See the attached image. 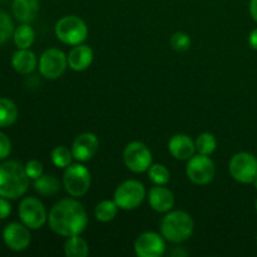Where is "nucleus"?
Instances as JSON below:
<instances>
[{
    "instance_id": "nucleus-1",
    "label": "nucleus",
    "mask_w": 257,
    "mask_h": 257,
    "mask_svg": "<svg viewBox=\"0 0 257 257\" xmlns=\"http://www.w3.org/2000/svg\"><path fill=\"white\" fill-rule=\"evenodd\" d=\"M48 222L53 232L69 237L80 235L87 228L88 215L79 201L74 198H63L52 207Z\"/></svg>"
},
{
    "instance_id": "nucleus-2",
    "label": "nucleus",
    "mask_w": 257,
    "mask_h": 257,
    "mask_svg": "<svg viewBox=\"0 0 257 257\" xmlns=\"http://www.w3.org/2000/svg\"><path fill=\"white\" fill-rule=\"evenodd\" d=\"M25 167L17 161H5L0 165V197L18 200L29 187Z\"/></svg>"
},
{
    "instance_id": "nucleus-3",
    "label": "nucleus",
    "mask_w": 257,
    "mask_h": 257,
    "mask_svg": "<svg viewBox=\"0 0 257 257\" xmlns=\"http://www.w3.org/2000/svg\"><path fill=\"white\" fill-rule=\"evenodd\" d=\"M195 223L185 211H168L161 222V235L172 243H182L190 240Z\"/></svg>"
},
{
    "instance_id": "nucleus-4",
    "label": "nucleus",
    "mask_w": 257,
    "mask_h": 257,
    "mask_svg": "<svg viewBox=\"0 0 257 257\" xmlns=\"http://www.w3.org/2000/svg\"><path fill=\"white\" fill-rule=\"evenodd\" d=\"M55 35L64 44L79 45L87 39L88 27L82 18L67 15L55 24Z\"/></svg>"
},
{
    "instance_id": "nucleus-5",
    "label": "nucleus",
    "mask_w": 257,
    "mask_h": 257,
    "mask_svg": "<svg viewBox=\"0 0 257 257\" xmlns=\"http://www.w3.org/2000/svg\"><path fill=\"white\" fill-rule=\"evenodd\" d=\"M92 182L89 170L80 163L70 165L63 175V186L72 197H82L88 192Z\"/></svg>"
},
{
    "instance_id": "nucleus-6",
    "label": "nucleus",
    "mask_w": 257,
    "mask_h": 257,
    "mask_svg": "<svg viewBox=\"0 0 257 257\" xmlns=\"http://www.w3.org/2000/svg\"><path fill=\"white\" fill-rule=\"evenodd\" d=\"M146 197L143 183L136 180H128L120 183L114 192V202L120 210L131 211L140 207Z\"/></svg>"
},
{
    "instance_id": "nucleus-7",
    "label": "nucleus",
    "mask_w": 257,
    "mask_h": 257,
    "mask_svg": "<svg viewBox=\"0 0 257 257\" xmlns=\"http://www.w3.org/2000/svg\"><path fill=\"white\" fill-rule=\"evenodd\" d=\"M19 218L28 228L38 230L43 227L48 220V213L44 205L35 197H25L19 203L18 208Z\"/></svg>"
},
{
    "instance_id": "nucleus-8",
    "label": "nucleus",
    "mask_w": 257,
    "mask_h": 257,
    "mask_svg": "<svg viewBox=\"0 0 257 257\" xmlns=\"http://www.w3.org/2000/svg\"><path fill=\"white\" fill-rule=\"evenodd\" d=\"M123 161L130 171L142 173L148 171L152 165V153L145 143L140 141L128 143L123 152Z\"/></svg>"
},
{
    "instance_id": "nucleus-9",
    "label": "nucleus",
    "mask_w": 257,
    "mask_h": 257,
    "mask_svg": "<svg viewBox=\"0 0 257 257\" xmlns=\"http://www.w3.org/2000/svg\"><path fill=\"white\" fill-rule=\"evenodd\" d=\"M215 163L208 156L196 155L188 160L186 166V175L195 185H207L215 177Z\"/></svg>"
},
{
    "instance_id": "nucleus-10",
    "label": "nucleus",
    "mask_w": 257,
    "mask_h": 257,
    "mask_svg": "<svg viewBox=\"0 0 257 257\" xmlns=\"http://www.w3.org/2000/svg\"><path fill=\"white\" fill-rule=\"evenodd\" d=\"M230 175L240 183H252L257 177V158L247 152L236 153L230 161Z\"/></svg>"
},
{
    "instance_id": "nucleus-11",
    "label": "nucleus",
    "mask_w": 257,
    "mask_h": 257,
    "mask_svg": "<svg viewBox=\"0 0 257 257\" xmlns=\"http://www.w3.org/2000/svg\"><path fill=\"white\" fill-rule=\"evenodd\" d=\"M68 67V57L57 48L47 49L39 59V72L47 79H58L64 74Z\"/></svg>"
},
{
    "instance_id": "nucleus-12",
    "label": "nucleus",
    "mask_w": 257,
    "mask_h": 257,
    "mask_svg": "<svg viewBox=\"0 0 257 257\" xmlns=\"http://www.w3.org/2000/svg\"><path fill=\"white\" fill-rule=\"evenodd\" d=\"M135 252L138 257H161L166 252L165 237L157 232L141 233L135 242Z\"/></svg>"
},
{
    "instance_id": "nucleus-13",
    "label": "nucleus",
    "mask_w": 257,
    "mask_h": 257,
    "mask_svg": "<svg viewBox=\"0 0 257 257\" xmlns=\"http://www.w3.org/2000/svg\"><path fill=\"white\" fill-rule=\"evenodd\" d=\"M29 230L30 228H28L23 222H12L5 226L3 231V240L7 247L15 252L27 250L32 241Z\"/></svg>"
},
{
    "instance_id": "nucleus-14",
    "label": "nucleus",
    "mask_w": 257,
    "mask_h": 257,
    "mask_svg": "<svg viewBox=\"0 0 257 257\" xmlns=\"http://www.w3.org/2000/svg\"><path fill=\"white\" fill-rule=\"evenodd\" d=\"M99 141L94 133L85 132L78 136L72 145L73 157L79 162H87L92 160L98 152Z\"/></svg>"
},
{
    "instance_id": "nucleus-15",
    "label": "nucleus",
    "mask_w": 257,
    "mask_h": 257,
    "mask_svg": "<svg viewBox=\"0 0 257 257\" xmlns=\"http://www.w3.org/2000/svg\"><path fill=\"white\" fill-rule=\"evenodd\" d=\"M148 202L157 212H168L175 205V196L165 186L155 185L148 192Z\"/></svg>"
},
{
    "instance_id": "nucleus-16",
    "label": "nucleus",
    "mask_w": 257,
    "mask_h": 257,
    "mask_svg": "<svg viewBox=\"0 0 257 257\" xmlns=\"http://www.w3.org/2000/svg\"><path fill=\"white\" fill-rule=\"evenodd\" d=\"M168 151L176 160L188 161L195 156L196 145L188 136L176 135L168 142Z\"/></svg>"
},
{
    "instance_id": "nucleus-17",
    "label": "nucleus",
    "mask_w": 257,
    "mask_h": 257,
    "mask_svg": "<svg viewBox=\"0 0 257 257\" xmlns=\"http://www.w3.org/2000/svg\"><path fill=\"white\" fill-rule=\"evenodd\" d=\"M67 57L68 65L70 69L75 70V72H83L90 67L94 54H93L92 48L84 44H79L74 45V48L70 50Z\"/></svg>"
},
{
    "instance_id": "nucleus-18",
    "label": "nucleus",
    "mask_w": 257,
    "mask_h": 257,
    "mask_svg": "<svg viewBox=\"0 0 257 257\" xmlns=\"http://www.w3.org/2000/svg\"><path fill=\"white\" fill-rule=\"evenodd\" d=\"M13 14L20 23L34 22L40 10L39 0H13Z\"/></svg>"
},
{
    "instance_id": "nucleus-19",
    "label": "nucleus",
    "mask_w": 257,
    "mask_h": 257,
    "mask_svg": "<svg viewBox=\"0 0 257 257\" xmlns=\"http://www.w3.org/2000/svg\"><path fill=\"white\" fill-rule=\"evenodd\" d=\"M37 65V55L30 49H18L12 57V67L19 74H30L34 72Z\"/></svg>"
},
{
    "instance_id": "nucleus-20",
    "label": "nucleus",
    "mask_w": 257,
    "mask_h": 257,
    "mask_svg": "<svg viewBox=\"0 0 257 257\" xmlns=\"http://www.w3.org/2000/svg\"><path fill=\"white\" fill-rule=\"evenodd\" d=\"M17 104L9 98L0 97V128H7L14 124L18 119Z\"/></svg>"
},
{
    "instance_id": "nucleus-21",
    "label": "nucleus",
    "mask_w": 257,
    "mask_h": 257,
    "mask_svg": "<svg viewBox=\"0 0 257 257\" xmlns=\"http://www.w3.org/2000/svg\"><path fill=\"white\" fill-rule=\"evenodd\" d=\"M64 253L67 257H87L89 246L79 235L69 236L64 243Z\"/></svg>"
},
{
    "instance_id": "nucleus-22",
    "label": "nucleus",
    "mask_w": 257,
    "mask_h": 257,
    "mask_svg": "<svg viewBox=\"0 0 257 257\" xmlns=\"http://www.w3.org/2000/svg\"><path fill=\"white\" fill-rule=\"evenodd\" d=\"M13 38L18 49H29L35 40L34 29L27 23H22L17 29H14Z\"/></svg>"
},
{
    "instance_id": "nucleus-23",
    "label": "nucleus",
    "mask_w": 257,
    "mask_h": 257,
    "mask_svg": "<svg viewBox=\"0 0 257 257\" xmlns=\"http://www.w3.org/2000/svg\"><path fill=\"white\" fill-rule=\"evenodd\" d=\"M34 188L39 195L45 196H54L59 192V181L54 176L42 175L39 178L34 180Z\"/></svg>"
},
{
    "instance_id": "nucleus-24",
    "label": "nucleus",
    "mask_w": 257,
    "mask_h": 257,
    "mask_svg": "<svg viewBox=\"0 0 257 257\" xmlns=\"http://www.w3.org/2000/svg\"><path fill=\"white\" fill-rule=\"evenodd\" d=\"M118 208L119 207H118L117 203L114 202V200L102 201V202H99L95 206V218H97L98 221H100V222H109V221L114 220V217L117 216Z\"/></svg>"
},
{
    "instance_id": "nucleus-25",
    "label": "nucleus",
    "mask_w": 257,
    "mask_h": 257,
    "mask_svg": "<svg viewBox=\"0 0 257 257\" xmlns=\"http://www.w3.org/2000/svg\"><path fill=\"white\" fill-rule=\"evenodd\" d=\"M195 145H196V151H197L200 155L210 156L216 151V147H217V141H216V137L212 135V133L205 132L196 138Z\"/></svg>"
},
{
    "instance_id": "nucleus-26",
    "label": "nucleus",
    "mask_w": 257,
    "mask_h": 257,
    "mask_svg": "<svg viewBox=\"0 0 257 257\" xmlns=\"http://www.w3.org/2000/svg\"><path fill=\"white\" fill-rule=\"evenodd\" d=\"M50 157H52L53 165L58 168H67L68 166L72 165V160L74 158L73 157L72 150H69L65 146H58V147H55L52 151Z\"/></svg>"
},
{
    "instance_id": "nucleus-27",
    "label": "nucleus",
    "mask_w": 257,
    "mask_h": 257,
    "mask_svg": "<svg viewBox=\"0 0 257 257\" xmlns=\"http://www.w3.org/2000/svg\"><path fill=\"white\" fill-rule=\"evenodd\" d=\"M170 171L167 170L166 166L156 163V165H151V167L148 168V178L155 185L166 186L168 183V181H170Z\"/></svg>"
},
{
    "instance_id": "nucleus-28",
    "label": "nucleus",
    "mask_w": 257,
    "mask_h": 257,
    "mask_svg": "<svg viewBox=\"0 0 257 257\" xmlns=\"http://www.w3.org/2000/svg\"><path fill=\"white\" fill-rule=\"evenodd\" d=\"M14 34V24L9 14L0 10V47L9 40Z\"/></svg>"
},
{
    "instance_id": "nucleus-29",
    "label": "nucleus",
    "mask_w": 257,
    "mask_h": 257,
    "mask_svg": "<svg viewBox=\"0 0 257 257\" xmlns=\"http://www.w3.org/2000/svg\"><path fill=\"white\" fill-rule=\"evenodd\" d=\"M171 47L176 52H186L191 47V38L190 35L183 32H177L171 38Z\"/></svg>"
},
{
    "instance_id": "nucleus-30",
    "label": "nucleus",
    "mask_w": 257,
    "mask_h": 257,
    "mask_svg": "<svg viewBox=\"0 0 257 257\" xmlns=\"http://www.w3.org/2000/svg\"><path fill=\"white\" fill-rule=\"evenodd\" d=\"M25 172L30 180H37L43 175V165L37 160H32L24 166Z\"/></svg>"
},
{
    "instance_id": "nucleus-31",
    "label": "nucleus",
    "mask_w": 257,
    "mask_h": 257,
    "mask_svg": "<svg viewBox=\"0 0 257 257\" xmlns=\"http://www.w3.org/2000/svg\"><path fill=\"white\" fill-rule=\"evenodd\" d=\"M12 153V141L5 133L0 132V160H5Z\"/></svg>"
},
{
    "instance_id": "nucleus-32",
    "label": "nucleus",
    "mask_w": 257,
    "mask_h": 257,
    "mask_svg": "<svg viewBox=\"0 0 257 257\" xmlns=\"http://www.w3.org/2000/svg\"><path fill=\"white\" fill-rule=\"evenodd\" d=\"M12 213V205L9 203V200L4 197H0V220H5Z\"/></svg>"
},
{
    "instance_id": "nucleus-33",
    "label": "nucleus",
    "mask_w": 257,
    "mask_h": 257,
    "mask_svg": "<svg viewBox=\"0 0 257 257\" xmlns=\"http://www.w3.org/2000/svg\"><path fill=\"white\" fill-rule=\"evenodd\" d=\"M248 43H250V47L252 49L257 50V28L251 32L250 37H248Z\"/></svg>"
},
{
    "instance_id": "nucleus-34",
    "label": "nucleus",
    "mask_w": 257,
    "mask_h": 257,
    "mask_svg": "<svg viewBox=\"0 0 257 257\" xmlns=\"http://www.w3.org/2000/svg\"><path fill=\"white\" fill-rule=\"evenodd\" d=\"M250 13L252 19L257 23V0H251L250 2Z\"/></svg>"
},
{
    "instance_id": "nucleus-35",
    "label": "nucleus",
    "mask_w": 257,
    "mask_h": 257,
    "mask_svg": "<svg viewBox=\"0 0 257 257\" xmlns=\"http://www.w3.org/2000/svg\"><path fill=\"white\" fill-rule=\"evenodd\" d=\"M252 183H253V185H255V188H256V190H257V177L255 178V181H253Z\"/></svg>"
},
{
    "instance_id": "nucleus-36",
    "label": "nucleus",
    "mask_w": 257,
    "mask_h": 257,
    "mask_svg": "<svg viewBox=\"0 0 257 257\" xmlns=\"http://www.w3.org/2000/svg\"><path fill=\"white\" fill-rule=\"evenodd\" d=\"M255 207H256V212H257V200H256V203H255Z\"/></svg>"
},
{
    "instance_id": "nucleus-37",
    "label": "nucleus",
    "mask_w": 257,
    "mask_h": 257,
    "mask_svg": "<svg viewBox=\"0 0 257 257\" xmlns=\"http://www.w3.org/2000/svg\"><path fill=\"white\" fill-rule=\"evenodd\" d=\"M256 242H257V236H256Z\"/></svg>"
}]
</instances>
